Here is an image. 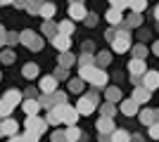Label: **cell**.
<instances>
[{
  "instance_id": "cell-1",
  "label": "cell",
  "mask_w": 159,
  "mask_h": 142,
  "mask_svg": "<svg viewBox=\"0 0 159 142\" xmlns=\"http://www.w3.org/2000/svg\"><path fill=\"white\" fill-rule=\"evenodd\" d=\"M131 33H128V28H116V36H114V41H112V50L116 54H124L131 50Z\"/></svg>"
},
{
  "instance_id": "cell-2",
  "label": "cell",
  "mask_w": 159,
  "mask_h": 142,
  "mask_svg": "<svg viewBox=\"0 0 159 142\" xmlns=\"http://www.w3.org/2000/svg\"><path fill=\"white\" fill-rule=\"evenodd\" d=\"M98 107H100V97H98L95 93L83 95V97L79 100V104H76V109H79V114H81V116H90Z\"/></svg>"
},
{
  "instance_id": "cell-3",
  "label": "cell",
  "mask_w": 159,
  "mask_h": 142,
  "mask_svg": "<svg viewBox=\"0 0 159 142\" xmlns=\"http://www.w3.org/2000/svg\"><path fill=\"white\" fill-rule=\"evenodd\" d=\"M147 71V67H145V59H135L133 57L131 62H128V74H131V81H133V85H140V76Z\"/></svg>"
},
{
  "instance_id": "cell-4",
  "label": "cell",
  "mask_w": 159,
  "mask_h": 142,
  "mask_svg": "<svg viewBox=\"0 0 159 142\" xmlns=\"http://www.w3.org/2000/svg\"><path fill=\"white\" fill-rule=\"evenodd\" d=\"M19 43H24L29 50H36V52L43 47V38L36 36L33 31H21V33H19Z\"/></svg>"
},
{
  "instance_id": "cell-5",
  "label": "cell",
  "mask_w": 159,
  "mask_h": 142,
  "mask_svg": "<svg viewBox=\"0 0 159 142\" xmlns=\"http://www.w3.org/2000/svg\"><path fill=\"white\" fill-rule=\"evenodd\" d=\"M24 126H26V130H33V133L43 135V133H45V128H48V121H45V118H40L38 114H33V116H26Z\"/></svg>"
},
{
  "instance_id": "cell-6",
  "label": "cell",
  "mask_w": 159,
  "mask_h": 142,
  "mask_svg": "<svg viewBox=\"0 0 159 142\" xmlns=\"http://www.w3.org/2000/svg\"><path fill=\"white\" fill-rule=\"evenodd\" d=\"M140 85H145L147 90H157L159 88V71H145L140 76Z\"/></svg>"
},
{
  "instance_id": "cell-7",
  "label": "cell",
  "mask_w": 159,
  "mask_h": 142,
  "mask_svg": "<svg viewBox=\"0 0 159 142\" xmlns=\"http://www.w3.org/2000/svg\"><path fill=\"white\" fill-rule=\"evenodd\" d=\"M50 43H52L60 52H66V50H71V36H64V33H55L52 38H50Z\"/></svg>"
},
{
  "instance_id": "cell-8",
  "label": "cell",
  "mask_w": 159,
  "mask_h": 142,
  "mask_svg": "<svg viewBox=\"0 0 159 142\" xmlns=\"http://www.w3.org/2000/svg\"><path fill=\"white\" fill-rule=\"evenodd\" d=\"M98 133L100 135H112L114 133V118L112 116H100L98 118Z\"/></svg>"
},
{
  "instance_id": "cell-9",
  "label": "cell",
  "mask_w": 159,
  "mask_h": 142,
  "mask_svg": "<svg viewBox=\"0 0 159 142\" xmlns=\"http://www.w3.org/2000/svg\"><path fill=\"white\" fill-rule=\"evenodd\" d=\"M38 88H40L43 95L55 93V90H57V78H55V76H43V78L38 81Z\"/></svg>"
},
{
  "instance_id": "cell-10",
  "label": "cell",
  "mask_w": 159,
  "mask_h": 142,
  "mask_svg": "<svg viewBox=\"0 0 159 142\" xmlns=\"http://www.w3.org/2000/svg\"><path fill=\"white\" fill-rule=\"evenodd\" d=\"M79 109H74L71 104H66L64 107V116H62V123H66V126H76L79 123Z\"/></svg>"
},
{
  "instance_id": "cell-11",
  "label": "cell",
  "mask_w": 159,
  "mask_h": 142,
  "mask_svg": "<svg viewBox=\"0 0 159 142\" xmlns=\"http://www.w3.org/2000/svg\"><path fill=\"white\" fill-rule=\"evenodd\" d=\"M86 7L81 5V2H69V19L74 21H83V17H86Z\"/></svg>"
},
{
  "instance_id": "cell-12",
  "label": "cell",
  "mask_w": 159,
  "mask_h": 142,
  "mask_svg": "<svg viewBox=\"0 0 159 142\" xmlns=\"http://www.w3.org/2000/svg\"><path fill=\"white\" fill-rule=\"evenodd\" d=\"M131 97L138 102V104H145V102H150V97H152V90H147L145 85H135V90H133Z\"/></svg>"
},
{
  "instance_id": "cell-13",
  "label": "cell",
  "mask_w": 159,
  "mask_h": 142,
  "mask_svg": "<svg viewBox=\"0 0 159 142\" xmlns=\"http://www.w3.org/2000/svg\"><path fill=\"white\" fill-rule=\"evenodd\" d=\"M2 100H5L7 104L17 107V104H21V102H24V93H21V90H17V88H12V90H7V93L2 95Z\"/></svg>"
},
{
  "instance_id": "cell-14",
  "label": "cell",
  "mask_w": 159,
  "mask_h": 142,
  "mask_svg": "<svg viewBox=\"0 0 159 142\" xmlns=\"http://www.w3.org/2000/svg\"><path fill=\"white\" fill-rule=\"evenodd\" d=\"M107 81H109V78H107V74H105V69H95V74L90 76V85H95V88H105L107 85Z\"/></svg>"
},
{
  "instance_id": "cell-15",
  "label": "cell",
  "mask_w": 159,
  "mask_h": 142,
  "mask_svg": "<svg viewBox=\"0 0 159 142\" xmlns=\"http://www.w3.org/2000/svg\"><path fill=\"white\" fill-rule=\"evenodd\" d=\"M121 114L124 116H135L138 114V102L128 97V100H121Z\"/></svg>"
},
{
  "instance_id": "cell-16",
  "label": "cell",
  "mask_w": 159,
  "mask_h": 142,
  "mask_svg": "<svg viewBox=\"0 0 159 142\" xmlns=\"http://www.w3.org/2000/svg\"><path fill=\"white\" fill-rule=\"evenodd\" d=\"M0 126H2V133H5V135H17V133H19V123L14 121V118H10V116L2 118Z\"/></svg>"
},
{
  "instance_id": "cell-17",
  "label": "cell",
  "mask_w": 159,
  "mask_h": 142,
  "mask_svg": "<svg viewBox=\"0 0 159 142\" xmlns=\"http://www.w3.org/2000/svg\"><path fill=\"white\" fill-rule=\"evenodd\" d=\"M105 19L112 24V26H119V24H124V17H121V10H116V7H109L105 14Z\"/></svg>"
},
{
  "instance_id": "cell-18",
  "label": "cell",
  "mask_w": 159,
  "mask_h": 142,
  "mask_svg": "<svg viewBox=\"0 0 159 142\" xmlns=\"http://www.w3.org/2000/svg\"><path fill=\"white\" fill-rule=\"evenodd\" d=\"M154 121H159V114L154 109H143V111H140V123H143V126H152Z\"/></svg>"
},
{
  "instance_id": "cell-19",
  "label": "cell",
  "mask_w": 159,
  "mask_h": 142,
  "mask_svg": "<svg viewBox=\"0 0 159 142\" xmlns=\"http://www.w3.org/2000/svg\"><path fill=\"white\" fill-rule=\"evenodd\" d=\"M21 109H24V114L26 116H33L40 111V102L38 100H24L21 102Z\"/></svg>"
},
{
  "instance_id": "cell-20",
  "label": "cell",
  "mask_w": 159,
  "mask_h": 142,
  "mask_svg": "<svg viewBox=\"0 0 159 142\" xmlns=\"http://www.w3.org/2000/svg\"><path fill=\"white\" fill-rule=\"evenodd\" d=\"M64 135H66V142H81L83 133H81V128H79V126H66Z\"/></svg>"
},
{
  "instance_id": "cell-21",
  "label": "cell",
  "mask_w": 159,
  "mask_h": 142,
  "mask_svg": "<svg viewBox=\"0 0 159 142\" xmlns=\"http://www.w3.org/2000/svg\"><path fill=\"white\" fill-rule=\"evenodd\" d=\"M109 142H131V135L124 128H114V133L109 135Z\"/></svg>"
},
{
  "instance_id": "cell-22",
  "label": "cell",
  "mask_w": 159,
  "mask_h": 142,
  "mask_svg": "<svg viewBox=\"0 0 159 142\" xmlns=\"http://www.w3.org/2000/svg\"><path fill=\"white\" fill-rule=\"evenodd\" d=\"M95 69H98L95 64H83V67H79V78L88 83V81H90V76L95 74Z\"/></svg>"
},
{
  "instance_id": "cell-23",
  "label": "cell",
  "mask_w": 159,
  "mask_h": 142,
  "mask_svg": "<svg viewBox=\"0 0 159 142\" xmlns=\"http://www.w3.org/2000/svg\"><path fill=\"white\" fill-rule=\"evenodd\" d=\"M55 12H57V7H55V2H43V5H40V17H43V19H52L55 17Z\"/></svg>"
},
{
  "instance_id": "cell-24",
  "label": "cell",
  "mask_w": 159,
  "mask_h": 142,
  "mask_svg": "<svg viewBox=\"0 0 159 142\" xmlns=\"http://www.w3.org/2000/svg\"><path fill=\"white\" fill-rule=\"evenodd\" d=\"M140 24H143V17H140L138 12H131V14H128V19L124 21L121 26H124V28H133V26H140Z\"/></svg>"
},
{
  "instance_id": "cell-25",
  "label": "cell",
  "mask_w": 159,
  "mask_h": 142,
  "mask_svg": "<svg viewBox=\"0 0 159 142\" xmlns=\"http://www.w3.org/2000/svg\"><path fill=\"white\" fill-rule=\"evenodd\" d=\"M21 74L26 76V78H36V76L40 74V69H38V64H36V62H29L26 67L21 69Z\"/></svg>"
},
{
  "instance_id": "cell-26",
  "label": "cell",
  "mask_w": 159,
  "mask_h": 142,
  "mask_svg": "<svg viewBox=\"0 0 159 142\" xmlns=\"http://www.w3.org/2000/svg\"><path fill=\"white\" fill-rule=\"evenodd\" d=\"M74 64H76V57H74V54L69 52V50H66V52H62V54H60V67L69 69V67H74Z\"/></svg>"
},
{
  "instance_id": "cell-27",
  "label": "cell",
  "mask_w": 159,
  "mask_h": 142,
  "mask_svg": "<svg viewBox=\"0 0 159 142\" xmlns=\"http://www.w3.org/2000/svg\"><path fill=\"white\" fill-rule=\"evenodd\" d=\"M57 33L71 36V33H74V21H71V19H66V21H60V24H57Z\"/></svg>"
},
{
  "instance_id": "cell-28",
  "label": "cell",
  "mask_w": 159,
  "mask_h": 142,
  "mask_svg": "<svg viewBox=\"0 0 159 142\" xmlns=\"http://www.w3.org/2000/svg\"><path fill=\"white\" fill-rule=\"evenodd\" d=\"M105 97H107V102H119L121 100V90L116 88V85H112V88L105 90Z\"/></svg>"
},
{
  "instance_id": "cell-29",
  "label": "cell",
  "mask_w": 159,
  "mask_h": 142,
  "mask_svg": "<svg viewBox=\"0 0 159 142\" xmlns=\"http://www.w3.org/2000/svg\"><path fill=\"white\" fill-rule=\"evenodd\" d=\"M128 7H131V12H145V7H147V0H131L128 2Z\"/></svg>"
},
{
  "instance_id": "cell-30",
  "label": "cell",
  "mask_w": 159,
  "mask_h": 142,
  "mask_svg": "<svg viewBox=\"0 0 159 142\" xmlns=\"http://www.w3.org/2000/svg\"><path fill=\"white\" fill-rule=\"evenodd\" d=\"M100 114H102V116H112V118H114V114H116V107H114V102H105V104L100 107Z\"/></svg>"
},
{
  "instance_id": "cell-31",
  "label": "cell",
  "mask_w": 159,
  "mask_h": 142,
  "mask_svg": "<svg viewBox=\"0 0 159 142\" xmlns=\"http://www.w3.org/2000/svg\"><path fill=\"white\" fill-rule=\"evenodd\" d=\"M12 104H7L2 97H0V118H7V116H12Z\"/></svg>"
},
{
  "instance_id": "cell-32",
  "label": "cell",
  "mask_w": 159,
  "mask_h": 142,
  "mask_svg": "<svg viewBox=\"0 0 159 142\" xmlns=\"http://www.w3.org/2000/svg\"><path fill=\"white\" fill-rule=\"evenodd\" d=\"M40 5H43V0H26V12L38 14L40 12Z\"/></svg>"
},
{
  "instance_id": "cell-33",
  "label": "cell",
  "mask_w": 159,
  "mask_h": 142,
  "mask_svg": "<svg viewBox=\"0 0 159 142\" xmlns=\"http://www.w3.org/2000/svg\"><path fill=\"white\" fill-rule=\"evenodd\" d=\"M43 33H45V36H50V38H52V36L57 33V26L52 24V19H45V24H43Z\"/></svg>"
},
{
  "instance_id": "cell-34",
  "label": "cell",
  "mask_w": 159,
  "mask_h": 142,
  "mask_svg": "<svg viewBox=\"0 0 159 142\" xmlns=\"http://www.w3.org/2000/svg\"><path fill=\"white\" fill-rule=\"evenodd\" d=\"M133 57H135V59H145L147 57V47L145 45H133Z\"/></svg>"
},
{
  "instance_id": "cell-35",
  "label": "cell",
  "mask_w": 159,
  "mask_h": 142,
  "mask_svg": "<svg viewBox=\"0 0 159 142\" xmlns=\"http://www.w3.org/2000/svg\"><path fill=\"white\" fill-rule=\"evenodd\" d=\"M83 90V81L81 78H71L69 81V93H81Z\"/></svg>"
},
{
  "instance_id": "cell-36",
  "label": "cell",
  "mask_w": 159,
  "mask_h": 142,
  "mask_svg": "<svg viewBox=\"0 0 159 142\" xmlns=\"http://www.w3.org/2000/svg\"><path fill=\"white\" fill-rule=\"evenodd\" d=\"M38 133H33V130H26V133H21V140L24 142H38Z\"/></svg>"
},
{
  "instance_id": "cell-37",
  "label": "cell",
  "mask_w": 159,
  "mask_h": 142,
  "mask_svg": "<svg viewBox=\"0 0 159 142\" xmlns=\"http://www.w3.org/2000/svg\"><path fill=\"white\" fill-rule=\"evenodd\" d=\"M109 59H112V54H109V52H100L95 62H98L100 67H107V64H109Z\"/></svg>"
},
{
  "instance_id": "cell-38",
  "label": "cell",
  "mask_w": 159,
  "mask_h": 142,
  "mask_svg": "<svg viewBox=\"0 0 159 142\" xmlns=\"http://www.w3.org/2000/svg\"><path fill=\"white\" fill-rule=\"evenodd\" d=\"M147 128H150V137H152V140H159V121H154L152 126H147Z\"/></svg>"
},
{
  "instance_id": "cell-39",
  "label": "cell",
  "mask_w": 159,
  "mask_h": 142,
  "mask_svg": "<svg viewBox=\"0 0 159 142\" xmlns=\"http://www.w3.org/2000/svg\"><path fill=\"white\" fill-rule=\"evenodd\" d=\"M109 2H112V7H116V10H126L131 0H109Z\"/></svg>"
},
{
  "instance_id": "cell-40",
  "label": "cell",
  "mask_w": 159,
  "mask_h": 142,
  "mask_svg": "<svg viewBox=\"0 0 159 142\" xmlns=\"http://www.w3.org/2000/svg\"><path fill=\"white\" fill-rule=\"evenodd\" d=\"M0 59H2V64H12V62H14V52H10V50H5Z\"/></svg>"
},
{
  "instance_id": "cell-41",
  "label": "cell",
  "mask_w": 159,
  "mask_h": 142,
  "mask_svg": "<svg viewBox=\"0 0 159 142\" xmlns=\"http://www.w3.org/2000/svg\"><path fill=\"white\" fill-rule=\"evenodd\" d=\"M52 142H66V135L62 133V130H55L52 133Z\"/></svg>"
},
{
  "instance_id": "cell-42",
  "label": "cell",
  "mask_w": 159,
  "mask_h": 142,
  "mask_svg": "<svg viewBox=\"0 0 159 142\" xmlns=\"http://www.w3.org/2000/svg\"><path fill=\"white\" fill-rule=\"evenodd\" d=\"M83 21H86V26H95V24H98V17H95V14H86Z\"/></svg>"
},
{
  "instance_id": "cell-43",
  "label": "cell",
  "mask_w": 159,
  "mask_h": 142,
  "mask_svg": "<svg viewBox=\"0 0 159 142\" xmlns=\"http://www.w3.org/2000/svg\"><path fill=\"white\" fill-rule=\"evenodd\" d=\"M114 36H116V26H112V28H107V33H105V38H107V41L112 43V41H114Z\"/></svg>"
},
{
  "instance_id": "cell-44",
  "label": "cell",
  "mask_w": 159,
  "mask_h": 142,
  "mask_svg": "<svg viewBox=\"0 0 159 142\" xmlns=\"http://www.w3.org/2000/svg\"><path fill=\"white\" fill-rule=\"evenodd\" d=\"M83 52H90V54H93L95 52V45L90 41H86V43H83Z\"/></svg>"
},
{
  "instance_id": "cell-45",
  "label": "cell",
  "mask_w": 159,
  "mask_h": 142,
  "mask_svg": "<svg viewBox=\"0 0 159 142\" xmlns=\"http://www.w3.org/2000/svg\"><path fill=\"white\" fill-rule=\"evenodd\" d=\"M5 43H7V31H5L2 26H0V47L5 45Z\"/></svg>"
},
{
  "instance_id": "cell-46",
  "label": "cell",
  "mask_w": 159,
  "mask_h": 142,
  "mask_svg": "<svg viewBox=\"0 0 159 142\" xmlns=\"http://www.w3.org/2000/svg\"><path fill=\"white\" fill-rule=\"evenodd\" d=\"M7 43H10V45L19 43V36H17V33H7Z\"/></svg>"
},
{
  "instance_id": "cell-47",
  "label": "cell",
  "mask_w": 159,
  "mask_h": 142,
  "mask_svg": "<svg viewBox=\"0 0 159 142\" xmlns=\"http://www.w3.org/2000/svg\"><path fill=\"white\" fill-rule=\"evenodd\" d=\"M131 142H145V137L143 135H131Z\"/></svg>"
},
{
  "instance_id": "cell-48",
  "label": "cell",
  "mask_w": 159,
  "mask_h": 142,
  "mask_svg": "<svg viewBox=\"0 0 159 142\" xmlns=\"http://www.w3.org/2000/svg\"><path fill=\"white\" fill-rule=\"evenodd\" d=\"M10 142H24V140H21V135L17 133V135H10Z\"/></svg>"
},
{
  "instance_id": "cell-49",
  "label": "cell",
  "mask_w": 159,
  "mask_h": 142,
  "mask_svg": "<svg viewBox=\"0 0 159 142\" xmlns=\"http://www.w3.org/2000/svg\"><path fill=\"white\" fill-rule=\"evenodd\" d=\"M14 7H26V0H14Z\"/></svg>"
},
{
  "instance_id": "cell-50",
  "label": "cell",
  "mask_w": 159,
  "mask_h": 142,
  "mask_svg": "<svg viewBox=\"0 0 159 142\" xmlns=\"http://www.w3.org/2000/svg\"><path fill=\"white\" fill-rule=\"evenodd\" d=\"M152 52H154V54H157V57H159V41H157V43H154V45H152Z\"/></svg>"
},
{
  "instance_id": "cell-51",
  "label": "cell",
  "mask_w": 159,
  "mask_h": 142,
  "mask_svg": "<svg viewBox=\"0 0 159 142\" xmlns=\"http://www.w3.org/2000/svg\"><path fill=\"white\" fill-rule=\"evenodd\" d=\"M154 19H157V21H159V5H157V7H154Z\"/></svg>"
},
{
  "instance_id": "cell-52",
  "label": "cell",
  "mask_w": 159,
  "mask_h": 142,
  "mask_svg": "<svg viewBox=\"0 0 159 142\" xmlns=\"http://www.w3.org/2000/svg\"><path fill=\"white\" fill-rule=\"evenodd\" d=\"M14 0H0V5H12Z\"/></svg>"
},
{
  "instance_id": "cell-53",
  "label": "cell",
  "mask_w": 159,
  "mask_h": 142,
  "mask_svg": "<svg viewBox=\"0 0 159 142\" xmlns=\"http://www.w3.org/2000/svg\"><path fill=\"white\" fill-rule=\"evenodd\" d=\"M2 135H5V133H2V126H0V137H2Z\"/></svg>"
},
{
  "instance_id": "cell-54",
  "label": "cell",
  "mask_w": 159,
  "mask_h": 142,
  "mask_svg": "<svg viewBox=\"0 0 159 142\" xmlns=\"http://www.w3.org/2000/svg\"><path fill=\"white\" fill-rule=\"evenodd\" d=\"M71 2H81V0H71Z\"/></svg>"
},
{
  "instance_id": "cell-55",
  "label": "cell",
  "mask_w": 159,
  "mask_h": 142,
  "mask_svg": "<svg viewBox=\"0 0 159 142\" xmlns=\"http://www.w3.org/2000/svg\"><path fill=\"white\" fill-rule=\"evenodd\" d=\"M0 81H2V74H0Z\"/></svg>"
},
{
  "instance_id": "cell-56",
  "label": "cell",
  "mask_w": 159,
  "mask_h": 142,
  "mask_svg": "<svg viewBox=\"0 0 159 142\" xmlns=\"http://www.w3.org/2000/svg\"><path fill=\"white\" fill-rule=\"evenodd\" d=\"M157 114H159V111H157Z\"/></svg>"
}]
</instances>
